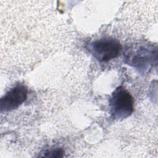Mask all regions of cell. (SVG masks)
<instances>
[{"instance_id":"4","label":"cell","mask_w":158,"mask_h":158,"mask_svg":"<svg viewBox=\"0 0 158 158\" xmlns=\"http://www.w3.org/2000/svg\"><path fill=\"white\" fill-rule=\"evenodd\" d=\"M64 153V151L62 148H57L46 150L42 153L43 155H40V156L46 157H63Z\"/></svg>"},{"instance_id":"2","label":"cell","mask_w":158,"mask_h":158,"mask_svg":"<svg viewBox=\"0 0 158 158\" xmlns=\"http://www.w3.org/2000/svg\"><path fill=\"white\" fill-rule=\"evenodd\" d=\"M91 48L96 59L101 62H107L118 56L122 50V45L117 40L104 37L93 42Z\"/></svg>"},{"instance_id":"3","label":"cell","mask_w":158,"mask_h":158,"mask_svg":"<svg viewBox=\"0 0 158 158\" xmlns=\"http://www.w3.org/2000/svg\"><path fill=\"white\" fill-rule=\"evenodd\" d=\"M27 88L18 84L9 90L0 100L1 112H9L19 107L27 99Z\"/></svg>"},{"instance_id":"1","label":"cell","mask_w":158,"mask_h":158,"mask_svg":"<svg viewBox=\"0 0 158 158\" xmlns=\"http://www.w3.org/2000/svg\"><path fill=\"white\" fill-rule=\"evenodd\" d=\"M109 105L112 118L123 120L131 115L133 112V98L124 87L120 86L112 93Z\"/></svg>"}]
</instances>
